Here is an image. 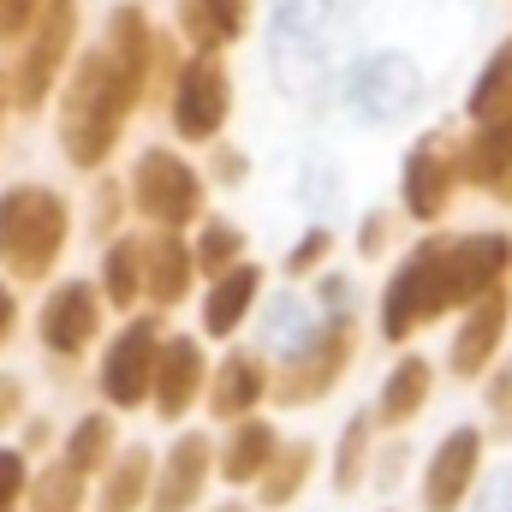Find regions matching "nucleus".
Here are the masks:
<instances>
[{
  "label": "nucleus",
  "instance_id": "obj_9",
  "mask_svg": "<svg viewBox=\"0 0 512 512\" xmlns=\"http://www.w3.org/2000/svg\"><path fill=\"white\" fill-rule=\"evenodd\" d=\"M155 352H161V328L149 316L126 322L114 334V346L102 352V399L114 411H137L149 399V382H155Z\"/></svg>",
  "mask_w": 512,
  "mask_h": 512
},
{
  "label": "nucleus",
  "instance_id": "obj_27",
  "mask_svg": "<svg viewBox=\"0 0 512 512\" xmlns=\"http://www.w3.org/2000/svg\"><path fill=\"white\" fill-rule=\"evenodd\" d=\"M465 114H471V126H477V120H507L512 114V42H501V48L489 54V66L477 72Z\"/></svg>",
  "mask_w": 512,
  "mask_h": 512
},
{
  "label": "nucleus",
  "instance_id": "obj_25",
  "mask_svg": "<svg viewBox=\"0 0 512 512\" xmlns=\"http://www.w3.org/2000/svg\"><path fill=\"white\" fill-rule=\"evenodd\" d=\"M310 471H316V447H310V441H280V447H274V459H268V465H262V477H256V483H262V495H256V501H262L268 512L292 507V501L304 495Z\"/></svg>",
  "mask_w": 512,
  "mask_h": 512
},
{
  "label": "nucleus",
  "instance_id": "obj_6",
  "mask_svg": "<svg viewBox=\"0 0 512 512\" xmlns=\"http://www.w3.org/2000/svg\"><path fill=\"white\" fill-rule=\"evenodd\" d=\"M72 42H78V0H36V18H30V30H24V54H18L12 78H6V84H12V102H18L24 114L48 102V90H54L60 72H66Z\"/></svg>",
  "mask_w": 512,
  "mask_h": 512
},
{
  "label": "nucleus",
  "instance_id": "obj_20",
  "mask_svg": "<svg viewBox=\"0 0 512 512\" xmlns=\"http://www.w3.org/2000/svg\"><path fill=\"white\" fill-rule=\"evenodd\" d=\"M251 30V0H179V36L197 54H221Z\"/></svg>",
  "mask_w": 512,
  "mask_h": 512
},
{
  "label": "nucleus",
  "instance_id": "obj_16",
  "mask_svg": "<svg viewBox=\"0 0 512 512\" xmlns=\"http://www.w3.org/2000/svg\"><path fill=\"white\" fill-rule=\"evenodd\" d=\"M512 274V239L507 233H465L447 239V280H453V304L465 310L471 298L495 292Z\"/></svg>",
  "mask_w": 512,
  "mask_h": 512
},
{
  "label": "nucleus",
  "instance_id": "obj_26",
  "mask_svg": "<svg viewBox=\"0 0 512 512\" xmlns=\"http://www.w3.org/2000/svg\"><path fill=\"white\" fill-rule=\"evenodd\" d=\"M155 483V459L149 447H126L120 459H108V483H102V512H137L149 501Z\"/></svg>",
  "mask_w": 512,
  "mask_h": 512
},
{
  "label": "nucleus",
  "instance_id": "obj_17",
  "mask_svg": "<svg viewBox=\"0 0 512 512\" xmlns=\"http://www.w3.org/2000/svg\"><path fill=\"white\" fill-rule=\"evenodd\" d=\"M459 185L512 203V114L471 126V137L459 143Z\"/></svg>",
  "mask_w": 512,
  "mask_h": 512
},
{
  "label": "nucleus",
  "instance_id": "obj_11",
  "mask_svg": "<svg viewBox=\"0 0 512 512\" xmlns=\"http://www.w3.org/2000/svg\"><path fill=\"white\" fill-rule=\"evenodd\" d=\"M209 471H215V441L197 435V429H185V435L167 447V459H161V471H155L143 507L149 512H191L203 501V489H209Z\"/></svg>",
  "mask_w": 512,
  "mask_h": 512
},
{
  "label": "nucleus",
  "instance_id": "obj_15",
  "mask_svg": "<svg viewBox=\"0 0 512 512\" xmlns=\"http://www.w3.org/2000/svg\"><path fill=\"white\" fill-rule=\"evenodd\" d=\"M417 96H423V78L405 54H370L352 72V108L364 120H399L417 108Z\"/></svg>",
  "mask_w": 512,
  "mask_h": 512
},
{
  "label": "nucleus",
  "instance_id": "obj_3",
  "mask_svg": "<svg viewBox=\"0 0 512 512\" xmlns=\"http://www.w3.org/2000/svg\"><path fill=\"white\" fill-rule=\"evenodd\" d=\"M447 310H459L453 304V280H447V239H423L393 268V280L382 292V340L387 346H405L411 334H423Z\"/></svg>",
  "mask_w": 512,
  "mask_h": 512
},
{
  "label": "nucleus",
  "instance_id": "obj_1",
  "mask_svg": "<svg viewBox=\"0 0 512 512\" xmlns=\"http://www.w3.org/2000/svg\"><path fill=\"white\" fill-rule=\"evenodd\" d=\"M137 102H143V84L108 48H90L72 66L66 96H60V149H66V161L96 173L114 155V143H120V131H126Z\"/></svg>",
  "mask_w": 512,
  "mask_h": 512
},
{
  "label": "nucleus",
  "instance_id": "obj_35",
  "mask_svg": "<svg viewBox=\"0 0 512 512\" xmlns=\"http://www.w3.org/2000/svg\"><path fill=\"white\" fill-rule=\"evenodd\" d=\"M471 512H512V471H495L483 489H471Z\"/></svg>",
  "mask_w": 512,
  "mask_h": 512
},
{
  "label": "nucleus",
  "instance_id": "obj_14",
  "mask_svg": "<svg viewBox=\"0 0 512 512\" xmlns=\"http://www.w3.org/2000/svg\"><path fill=\"white\" fill-rule=\"evenodd\" d=\"M203 382H209V358H203V346H197L191 334L161 340V352H155V382H149V405H155V417H161V423H179V417L203 399Z\"/></svg>",
  "mask_w": 512,
  "mask_h": 512
},
{
  "label": "nucleus",
  "instance_id": "obj_2",
  "mask_svg": "<svg viewBox=\"0 0 512 512\" xmlns=\"http://www.w3.org/2000/svg\"><path fill=\"white\" fill-rule=\"evenodd\" d=\"M66 233H72V215H66L60 191H48V185L0 191V268L6 274L42 280L66 251Z\"/></svg>",
  "mask_w": 512,
  "mask_h": 512
},
{
  "label": "nucleus",
  "instance_id": "obj_33",
  "mask_svg": "<svg viewBox=\"0 0 512 512\" xmlns=\"http://www.w3.org/2000/svg\"><path fill=\"white\" fill-rule=\"evenodd\" d=\"M328 256H334V233H328V227H310V233L292 245V256H286V274H316Z\"/></svg>",
  "mask_w": 512,
  "mask_h": 512
},
{
  "label": "nucleus",
  "instance_id": "obj_42",
  "mask_svg": "<svg viewBox=\"0 0 512 512\" xmlns=\"http://www.w3.org/2000/svg\"><path fill=\"white\" fill-rule=\"evenodd\" d=\"M12 316H18V304H12V292L0 286V346H6V334H12Z\"/></svg>",
  "mask_w": 512,
  "mask_h": 512
},
{
  "label": "nucleus",
  "instance_id": "obj_28",
  "mask_svg": "<svg viewBox=\"0 0 512 512\" xmlns=\"http://www.w3.org/2000/svg\"><path fill=\"white\" fill-rule=\"evenodd\" d=\"M143 292V239H114L102 256V298L114 310H131Z\"/></svg>",
  "mask_w": 512,
  "mask_h": 512
},
{
  "label": "nucleus",
  "instance_id": "obj_41",
  "mask_svg": "<svg viewBox=\"0 0 512 512\" xmlns=\"http://www.w3.org/2000/svg\"><path fill=\"white\" fill-rule=\"evenodd\" d=\"M382 245H387V215H370V221L358 227V251H364V256H376Z\"/></svg>",
  "mask_w": 512,
  "mask_h": 512
},
{
  "label": "nucleus",
  "instance_id": "obj_10",
  "mask_svg": "<svg viewBox=\"0 0 512 512\" xmlns=\"http://www.w3.org/2000/svg\"><path fill=\"white\" fill-rule=\"evenodd\" d=\"M477 477H483V429L459 423V429L441 435V447L423 465V507L429 512H465Z\"/></svg>",
  "mask_w": 512,
  "mask_h": 512
},
{
  "label": "nucleus",
  "instance_id": "obj_5",
  "mask_svg": "<svg viewBox=\"0 0 512 512\" xmlns=\"http://www.w3.org/2000/svg\"><path fill=\"white\" fill-rule=\"evenodd\" d=\"M131 203H137L143 221L185 233L191 221H203L209 185H203V173H197L185 155H173V149H143L137 167H131Z\"/></svg>",
  "mask_w": 512,
  "mask_h": 512
},
{
  "label": "nucleus",
  "instance_id": "obj_44",
  "mask_svg": "<svg viewBox=\"0 0 512 512\" xmlns=\"http://www.w3.org/2000/svg\"><path fill=\"white\" fill-rule=\"evenodd\" d=\"M221 512H239V507H221Z\"/></svg>",
  "mask_w": 512,
  "mask_h": 512
},
{
  "label": "nucleus",
  "instance_id": "obj_37",
  "mask_svg": "<svg viewBox=\"0 0 512 512\" xmlns=\"http://www.w3.org/2000/svg\"><path fill=\"white\" fill-rule=\"evenodd\" d=\"M30 18H36V0H0V42L24 36V30H30Z\"/></svg>",
  "mask_w": 512,
  "mask_h": 512
},
{
  "label": "nucleus",
  "instance_id": "obj_22",
  "mask_svg": "<svg viewBox=\"0 0 512 512\" xmlns=\"http://www.w3.org/2000/svg\"><path fill=\"white\" fill-rule=\"evenodd\" d=\"M429 387H435V370L423 364V358H399L393 370H387L382 382V399H376V423L382 429H405L411 417H423V405H429Z\"/></svg>",
  "mask_w": 512,
  "mask_h": 512
},
{
  "label": "nucleus",
  "instance_id": "obj_23",
  "mask_svg": "<svg viewBox=\"0 0 512 512\" xmlns=\"http://www.w3.org/2000/svg\"><path fill=\"white\" fill-rule=\"evenodd\" d=\"M274 447H280V435H274V423L268 417H233V435L221 441V477L227 483H256L262 477V465L274 459Z\"/></svg>",
  "mask_w": 512,
  "mask_h": 512
},
{
  "label": "nucleus",
  "instance_id": "obj_36",
  "mask_svg": "<svg viewBox=\"0 0 512 512\" xmlns=\"http://www.w3.org/2000/svg\"><path fill=\"white\" fill-rule=\"evenodd\" d=\"M18 495H24V459L12 447H0V512L12 507Z\"/></svg>",
  "mask_w": 512,
  "mask_h": 512
},
{
  "label": "nucleus",
  "instance_id": "obj_13",
  "mask_svg": "<svg viewBox=\"0 0 512 512\" xmlns=\"http://www.w3.org/2000/svg\"><path fill=\"white\" fill-rule=\"evenodd\" d=\"M42 346L54 352V358H78V352H90V340L102 334V292L90 286V280H66V286H54L48 292V304H42Z\"/></svg>",
  "mask_w": 512,
  "mask_h": 512
},
{
  "label": "nucleus",
  "instance_id": "obj_31",
  "mask_svg": "<svg viewBox=\"0 0 512 512\" xmlns=\"http://www.w3.org/2000/svg\"><path fill=\"white\" fill-rule=\"evenodd\" d=\"M78 501H84V471L78 465H48L42 477H36V495H30V507L36 512H78Z\"/></svg>",
  "mask_w": 512,
  "mask_h": 512
},
{
  "label": "nucleus",
  "instance_id": "obj_12",
  "mask_svg": "<svg viewBox=\"0 0 512 512\" xmlns=\"http://www.w3.org/2000/svg\"><path fill=\"white\" fill-rule=\"evenodd\" d=\"M507 322H512V292L507 286H495V292H483V298L465 304V322H459L453 358H447L459 382L489 376V364H495V352H501V340H507Z\"/></svg>",
  "mask_w": 512,
  "mask_h": 512
},
{
  "label": "nucleus",
  "instance_id": "obj_43",
  "mask_svg": "<svg viewBox=\"0 0 512 512\" xmlns=\"http://www.w3.org/2000/svg\"><path fill=\"white\" fill-rule=\"evenodd\" d=\"M6 102H12V84L0 78V120H6Z\"/></svg>",
  "mask_w": 512,
  "mask_h": 512
},
{
  "label": "nucleus",
  "instance_id": "obj_8",
  "mask_svg": "<svg viewBox=\"0 0 512 512\" xmlns=\"http://www.w3.org/2000/svg\"><path fill=\"white\" fill-rule=\"evenodd\" d=\"M459 191V143L447 131H423L405 149V173H399V203L411 221H441L453 209Z\"/></svg>",
  "mask_w": 512,
  "mask_h": 512
},
{
  "label": "nucleus",
  "instance_id": "obj_19",
  "mask_svg": "<svg viewBox=\"0 0 512 512\" xmlns=\"http://www.w3.org/2000/svg\"><path fill=\"white\" fill-rule=\"evenodd\" d=\"M262 399H268V370H262V358H251V352H227V364L203 382V405L221 423L251 417Z\"/></svg>",
  "mask_w": 512,
  "mask_h": 512
},
{
  "label": "nucleus",
  "instance_id": "obj_18",
  "mask_svg": "<svg viewBox=\"0 0 512 512\" xmlns=\"http://www.w3.org/2000/svg\"><path fill=\"white\" fill-rule=\"evenodd\" d=\"M197 280V251L185 245V233L155 227V239H143V298L155 310H173Z\"/></svg>",
  "mask_w": 512,
  "mask_h": 512
},
{
  "label": "nucleus",
  "instance_id": "obj_39",
  "mask_svg": "<svg viewBox=\"0 0 512 512\" xmlns=\"http://www.w3.org/2000/svg\"><path fill=\"white\" fill-rule=\"evenodd\" d=\"M18 411H24V382H18V376H0V429H6Z\"/></svg>",
  "mask_w": 512,
  "mask_h": 512
},
{
  "label": "nucleus",
  "instance_id": "obj_4",
  "mask_svg": "<svg viewBox=\"0 0 512 512\" xmlns=\"http://www.w3.org/2000/svg\"><path fill=\"white\" fill-rule=\"evenodd\" d=\"M352 358H358V328H352V316L346 310H334L328 322H316L286 358H280V370L268 376V393L280 399V405H316V399H328L340 376L352 370Z\"/></svg>",
  "mask_w": 512,
  "mask_h": 512
},
{
  "label": "nucleus",
  "instance_id": "obj_24",
  "mask_svg": "<svg viewBox=\"0 0 512 512\" xmlns=\"http://www.w3.org/2000/svg\"><path fill=\"white\" fill-rule=\"evenodd\" d=\"M322 42H328V12L316 0H286L274 18V60H286V66L322 60Z\"/></svg>",
  "mask_w": 512,
  "mask_h": 512
},
{
  "label": "nucleus",
  "instance_id": "obj_34",
  "mask_svg": "<svg viewBox=\"0 0 512 512\" xmlns=\"http://www.w3.org/2000/svg\"><path fill=\"white\" fill-rule=\"evenodd\" d=\"M489 429L501 441H512V364L495 370V382H489Z\"/></svg>",
  "mask_w": 512,
  "mask_h": 512
},
{
  "label": "nucleus",
  "instance_id": "obj_30",
  "mask_svg": "<svg viewBox=\"0 0 512 512\" xmlns=\"http://www.w3.org/2000/svg\"><path fill=\"white\" fill-rule=\"evenodd\" d=\"M370 435H376V417H370V411H364V417H346V429H340V441H334V489H340V495H352V489L364 483Z\"/></svg>",
  "mask_w": 512,
  "mask_h": 512
},
{
  "label": "nucleus",
  "instance_id": "obj_40",
  "mask_svg": "<svg viewBox=\"0 0 512 512\" xmlns=\"http://www.w3.org/2000/svg\"><path fill=\"white\" fill-rule=\"evenodd\" d=\"M245 173H251V167H245L239 149H221V155H215V179H221V185H239Z\"/></svg>",
  "mask_w": 512,
  "mask_h": 512
},
{
  "label": "nucleus",
  "instance_id": "obj_21",
  "mask_svg": "<svg viewBox=\"0 0 512 512\" xmlns=\"http://www.w3.org/2000/svg\"><path fill=\"white\" fill-rule=\"evenodd\" d=\"M256 292H262V268H251V262H233L227 274H215V286L203 298V334L209 340H233V328L251 316Z\"/></svg>",
  "mask_w": 512,
  "mask_h": 512
},
{
  "label": "nucleus",
  "instance_id": "obj_38",
  "mask_svg": "<svg viewBox=\"0 0 512 512\" xmlns=\"http://www.w3.org/2000/svg\"><path fill=\"white\" fill-rule=\"evenodd\" d=\"M114 221H120V185H102L96 191V233H114Z\"/></svg>",
  "mask_w": 512,
  "mask_h": 512
},
{
  "label": "nucleus",
  "instance_id": "obj_29",
  "mask_svg": "<svg viewBox=\"0 0 512 512\" xmlns=\"http://www.w3.org/2000/svg\"><path fill=\"white\" fill-rule=\"evenodd\" d=\"M108 459H114V417H108V411L78 417L72 435H66V465H78V471L90 477V471H102Z\"/></svg>",
  "mask_w": 512,
  "mask_h": 512
},
{
  "label": "nucleus",
  "instance_id": "obj_32",
  "mask_svg": "<svg viewBox=\"0 0 512 512\" xmlns=\"http://www.w3.org/2000/svg\"><path fill=\"white\" fill-rule=\"evenodd\" d=\"M197 268L203 274H227L239 256H245V233L233 227V221H203V233H197Z\"/></svg>",
  "mask_w": 512,
  "mask_h": 512
},
{
  "label": "nucleus",
  "instance_id": "obj_7",
  "mask_svg": "<svg viewBox=\"0 0 512 512\" xmlns=\"http://www.w3.org/2000/svg\"><path fill=\"white\" fill-rule=\"evenodd\" d=\"M173 131L185 143H215L227 114H233V78L221 66V54H191L179 72H173Z\"/></svg>",
  "mask_w": 512,
  "mask_h": 512
}]
</instances>
